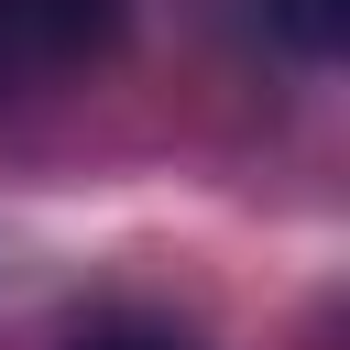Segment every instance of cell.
<instances>
[{"label":"cell","instance_id":"cell-3","mask_svg":"<svg viewBox=\"0 0 350 350\" xmlns=\"http://www.w3.org/2000/svg\"><path fill=\"white\" fill-rule=\"evenodd\" d=\"M66 350H197V328H175L164 306H98Z\"/></svg>","mask_w":350,"mask_h":350},{"label":"cell","instance_id":"cell-1","mask_svg":"<svg viewBox=\"0 0 350 350\" xmlns=\"http://www.w3.org/2000/svg\"><path fill=\"white\" fill-rule=\"evenodd\" d=\"M120 44V0H0V109L55 98Z\"/></svg>","mask_w":350,"mask_h":350},{"label":"cell","instance_id":"cell-2","mask_svg":"<svg viewBox=\"0 0 350 350\" xmlns=\"http://www.w3.org/2000/svg\"><path fill=\"white\" fill-rule=\"evenodd\" d=\"M262 33L306 66H339L350 55V0H262Z\"/></svg>","mask_w":350,"mask_h":350}]
</instances>
